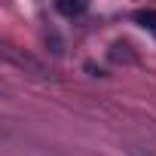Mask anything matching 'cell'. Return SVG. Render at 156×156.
<instances>
[{
    "label": "cell",
    "instance_id": "6da1fadb",
    "mask_svg": "<svg viewBox=\"0 0 156 156\" xmlns=\"http://www.w3.org/2000/svg\"><path fill=\"white\" fill-rule=\"evenodd\" d=\"M55 9H58L61 16H80V12L86 9V3H83V0H58Z\"/></svg>",
    "mask_w": 156,
    "mask_h": 156
},
{
    "label": "cell",
    "instance_id": "7a4b0ae2",
    "mask_svg": "<svg viewBox=\"0 0 156 156\" xmlns=\"http://www.w3.org/2000/svg\"><path fill=\"white\" fill-rule=\"evenodd\" d=\"M135 22L144 25V28H150V31L156 34V9H141V12L135 16Z\"/></svg>",
    "mask_w": 156,
    "mask_h": 156
},
{
    "label": "cell",
    "instance_id": "3957f363",
    "mask_svg": "<svg viewBox=\"0 0 156 156\" xmlns=\"http://www.w3.org/2000/svg\"><path fill=\"white\" fill-rule=\"evenodd\" d=\"M129 156H156V150H147V147H129Z\"/></svg>",
    "mask_w": 156,
    "mask_h": 156
}]
</instances>
